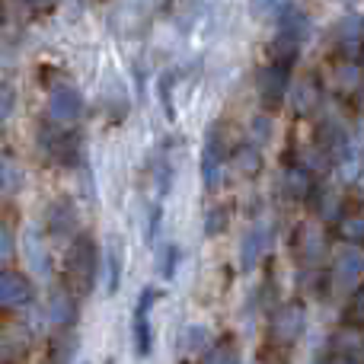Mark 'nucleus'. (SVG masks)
I'll list each match as a JSON object with an SVG mask.
<instances>
[{
	"label": "nucleus",
	"instance_id": "nucleus-1",
	"mask_svg": "<svg viewBox=\"0 0 364 364\" xmlns=\"http://www.w3.org/2000/svg\"><path fill=\"white\" fill-rule=\"evenodd\" d=\"M310 32V23L297 6H291L288 13L278 16V32L269 45V55H272V64L278 68H294V61L301 58V48H304V38Z\"/></svg>",
	"mask_w": 364,
	"mask_h": 364
},
{
	"label": "nucleus",
	"instance_id": "nucleus-2",
	"mask_svg": "<svg viewBox=\"0 0 364 364\" xmlns=\"http://www.w3.org/2000/svg\"><path fill=\"white\" fill-rule=\"evenodd\" d=\"M96 265H100V256H96L93 237H90V233L74 237V243L68 246V256H64V278H68L74 294H87V291L93 288Z\"/></svg>",
	"mask_w": 364,
	"mask_h": 364
},
{
	"label": "nucleus",
	"instance_id": "nucleus-3",
	"mask_svg": "<svg viewBox=\"0 0 364 364\" xmlns=\"http://www.w3.org/2000/svg\"><path fill=\"white\" fill-rule=\"evenodd\" d=\"M83 112V96L74 83L58 80L48 93V122L55 128H74Z\"/></svg>",
	"mask_w": 364,
	"mask_h": 364
},
{
	"label": "nucleus",
	"instance_id": "nucleus-4",
	"mask_svg": "<svg viewBox=\"0 0 364 364\" xmlns=\"http://www.w3.org/2000/svg\"><path fill=\"white\" fill-rule=\"evenodd\" d=\"M304 323H307V310H304V304H294V301L282 304V307L269 316L272 346H278V348L294 346V342L301 339V333H304Z\"/></svg>",
	"mask_w": 364,
	"mask_h": 364
},
{
	"label": "nucleus",
	"instance_id": "nucleus-5",
	"mask_svg": "<svg viewBox=\"0 0 364 364\" xmlns=\"http://www.w3.org/2000/svg\"><path fill=\"white\" fill-rule=\"evenodd\" d=\"M32 301H36V288H32L29 275L16 269H0V310L19 314V310L32 307Z\"/></svg>",
	"mask_w": 364,
	"mask_h": 364
},
{
	"label": "nucleus",
	"instance_id": "nucleus-6",
	"mask_svg": "<svg viewBox=\"0 0 364 364\" xmlns=\"http://www.w3.org/2000/svg\"><path fill=\"white\" fill-rule=\"evenodd\" d=\"M38 147L45 151V157H51L61 166L77 164V157H80V141H77V134L70 132V128H55V125L42 128Z\"/></svg>",
	"mask_w": 364,
	"mask_h": 364
},
{
	"label": "nucleus",
	"instance_id": "nucleus-7",
	"mask_svg": "<svg viewBox=\"0 0 364 364\" xmlns=\"http://www.w3.org/2000/svg\"><path fill=\"white\" fill-rule=\"evenodd\" d=\"M256 90H259V100H262L265 109H278L291 90V70L278 68V64H265L256 74Z\"/></svg>",
	"mask_w": 364,
	"mask_h": 364
},
{
	"label": "nucleus",
	"instance_id": "nucleus-8",
	"mask_svg": "<svg viewBox=\"0 0 364 364\" xmlns=\"http://www.w3.org/2000/svg\"><path fill=\"white\" fill-rule=\"evenodd\" d=\"M316 151L323 154V157L329 160V164H339L346 166L348 160H352V141H348V132L342 122L336 119H326L320 128V147Z\"/></svg>",
	"mask_w": 364,
	"mask_h": 364
},
{
	"label": "nucleus",
	"instance_id": "nucleus-9",
	"mask_svg": "<svg viewBox=\"0 0 364 364\" xmlns=\"http://www.w3.org/2000/svg\"><path fill=\"white\" fill-rule=\"evenodd\" d=\"M269 243H272V218H259L243 237V250H240V265H243V272L256 269V262L262 259V252L269 250Z\"/></svg>",
	"mask_w": 364,
	"mask_h": 364
},
{
	"label": "nucleus",
	"instance_id": "nucleus-10",
	"mask_svg": "<svg viewBox=\"0 0 364 364\" xmlns=\"http://www.w3.org/2000/svg\"><path fill=\"white\" fill-rule=\"evenodd\" d=\"M154 304H157V291L144 288L138 307H134V352L138 355H151V346H154V329H151Z\"/></svg>",
	"mask_w": 364,
	"mask_h": 364
},
{
	"label": "nucleus",
	"instance_id": "nucleus-11",
	"mask_svg": "<svg viewBox=\"0 0 364 364\" xmlns=\"http://www.w3.org/2000/svg\"><path fill=\"white\" fill-rule=\"evenodd\" d=\"M291 96V109H294L297 119H310V115L320 112V102H323V87L314 74L304 77V80L294 83V90H288Z\"/></svg>",
	"mask_w": 364,
	"mask_h": 364
},
{
	"label": "nucleus",
	"instance_id": "nucleus-12",
	"mask_svg": "<svg viewBox=\"0 0 364 364\" xmlns=\"http://www.w3.org/2000/svg\"><path fill=\"white\" fill-rule=\"evenodd\" d=\"M220 173H224V141L211 128L205 141V151H201V179H205V188L214 192L220 186Z\"/></svg>",
	"mask_w": 364,
	"mask_h": 364
},
{
	"label": "nucleus",
	"instance_id": "nucleus-13",
	"mask_svg": "<svg viewBox=\"0 0 364 364\" xmlns=\"http://www.w3.org/2000/svg\"><path fill=\"white\" fill-rule=\"evenodd\" d=\"M361 269H364V259H361V250L358 246H348L339 259H336V269H333V282L339 291L352 294L358 291V282H361Z\"/></svg>",
	"mask_w": 364,
	"mask_h": 364
},
{
	"label": "nucleus",
	"instance_id": "nucleus-14",
	"mask_svg": "<svg viewBox=\"0 0 364 364\" xmlns=\"http://www.w3.org/2000/svg\"><path fill=\"white\" fill-rule=\"evenodd\" d=\"M32 348V336L23 326H13L0 336V364H23Z\"/></svg>",
	"mask_w": 364,
	"mask_h": 364
},
{
	"label": "nucleus",
	"instance_id": "nucleus-15",
	"mask_svg": "<svg viewBox=\"0 0 364 364\" xmlns=\"http://www.w3.org/2000/svg\"><path fill=\"white\" fill-rule=\"evenodd\" d=\"M294 246H297V256L307 265H316L323 259V252H326V240H323V230L316 224H301Z\"/></svg>",
	"mask_w": 364,
	"mask_h": 364
},
{
	"label": "nucleus",
	"instance_id": "nucleus-16",
	"mask_svg": "<svg viewBox=\"0 0 364 364\" xmlns=\"http://www.w3.org/2000/svg\"><path fill=\"white\" fill-rule=\"evenodd\" d=\"M23 256L26 262H29L32 272H38L42 278L51 275V259H48V246L42 243V237H38L36 227H29V230L23 233Z\"/></svg>",
	"mask_w": 364,
	"mask_h": 364
},
{
	"label": "nucleus",
	"instance_id": "nucleus-17",
	"mask_svg": "<svg viewBox=\"0 0 364 364\" xmlns=\"http://www.w3.org/2000/svg\"><path fill=\"white\" fill-rule=\"evenodd\" d=\"M339 51L352 64H358V55H361V16L358 13H348L339 23Z\"/></svg>",
	"mask_w": 364,
	"mask_h": 364
},
{
	"label": "nucleus",
	"instance_id": "nucleus-18",
	"mask_svg": "<svg viewBox=\"0 0 364 364\" xmlns=\"http://www.w3.org/2000/svg\"><path fill=\"white\" fill-rule=\"evenodd\" d=\"M74 227H77V208H74V201H70V198L51 201V208H48V233H55V237H68Z\"/></svg>",
	"mask_w": 364,
	"mask_h": 364
},
{
	"label": "nucleus",
	"instance_id": "nucleus-19",
	"mask_svg": "<svg viewBox=\"0 0 364 364\" xmlns=\"http://www.w3.org/2000/svg\"><path fill=\"white\" fill-rule=\"evenodd\" d=\"M282 188H284V195H288V198L304 201L307 195H314V176H310L301 164H294V166H288V170H284Z\"/></svg>",
	"mask_w": 364,
	"mask_h": 364
},
{
	"label": "nucleus",
	"instance_id": "nucleus-20",
	"mask_svg": "<svg viewBox=\"0 0 364 364\" xmlns=\"http://www.w3.org/2000/svg\"><path fill=\"white\" fill-rule=\"evenodd\" d=\"M48 320L55 323L58 329L70 326V320H74V297H70L64 288H58L55 294H51V301H48Z\"/></svg>",
	"mask_w": 364,
	"mask_h": 364
},
{
	"label": "nucleus",
	"instance_id": "nucleus-21",
	"mask_svg": "<svg viewBox=\"0 0 364 364\" xmlns=\"http://www.w3.org/2000/svg\"><path fill=\"white\" fill-rule=\"evenodd\" d=\"M336 233H339V237L346 240L348 246H361V240H364V220H361V214H346V211H342L339 218H336Z\"/></svg>",
	"mask_w": 364,
	"mask_h": 364
},
{
	"label": "nucleus",
	"instance_id": "nucleus-22",
	"mask_svg": "<svg viewBox=\"0 0 364 364\" xmlns=\"http://www.w3.org/2000/svg\"><path fill=\"white\" fill-rule=\"evenodd\" d=\"M333 352L336 355H346V358H361V329H352L346 326L339 336L333 339Z\"/></svg>",
	"mask_w": 364,
	"mask_h": 364
},
{
	"label": "nucleus",
	"instance_id": "nucleus-23",
	"mask_svg": "<svg viewBox=\"0 0 364 364\" xmlns=\"http://www.w3.org/2000/svg\"><path fill=\"white\" fill-rule=\"evenodd\" d=\"M74 352H77V336L74 333H64L51 342V352H48V364H70L74 361Z\"/></svg>",
	"mask_w": 364,
	"mask_h": 364
},
{
	"label": "nucleus",
	"instance_id": "nucleus-24",
	"mask_svg": "<svg viewBox=\"0 0 364 364\" xmlns=\"http://www.w3.org/2000/svg\"><path fill=\"white\" fill-rule=\"evenodd\" d=\"M23 182H26L23 166H19L16 160H0V188H4L6 195L19 192V188H23Z\"/></svg>",
	"mask_w": 364,
	"mask_h": 364
},
{
	"label": "nucleus",
	"instance_id": "nucleus-25",
	"mask_svg": "<svg viewBox=\"0 0 364 364\" xmlns=\"http://www.w3.org/2000/svg\"><path fill=\"white\" fill-rule=\"evenodd\" d=\"M201 364H240V355H237V348H233V342L224 339V342H218V346H208Z\"/></svg>",
	"mask_w": 364,
	"mask_h": 364
},
{
	"label": "nucleus",
	"instance_id": "nucleus-26",
	"mask_svg": "<svg viewBox=\"0 0 364 364\" xmlns=\"http://www.w3.org/2000/svg\"><path fill=\"white\" fill-rule=\"evenodd\" d=\"M237 166H240V173H246V176H256L259 170H262V154H259V147L256 144H243L237 151Z\"/></svg>",
	"mask_w": 364,
	"mask_h": 364
},
{
	"label": "nucleus",
	"instance_id": "nucleus-27",
	"mask_svg": "<svg viewBox=\"0 0 364 364\" xmlns=\"http://www.w3.org/2000/svg\"><path fill=\"white\" fill-rule=\"evenodd\" d=\"M291 6H294V0H252V13L256 16H282V13H288Z\"/></svg>",
	"mask_w": 364,
	"mask_h": 364
},
{
	"label": "nucleus",
	"instance_id": "nucleus-28",
	"mask_svg": "<svg viewBox=\"0 0 364 364\" xmlns=\"http://www.w3.org/2000/svg\"><path fill=\"white\" fill-rule=\"evenodd\" d=\"M361 323H364V294L361 291H352L348 294V307H346V326L361 329Z\"/></svg>",
	"mask_w": 364,
	"mask_h": 364
},
{
	"label": "nucleus",
	"instance_id": "nucleus-29",
	"mask_svg": "<svg viewBox=\"0 0 364 364\" xmlns=\"http://www.w3.org/2000/svg\"><path fill=\"white\" fill-rule=\"evenodd\" d=\"M122 284V243H112V250H109V291H119Z\"/></svg>",
	"mask_w": 364,
	"mask_h": 364
},
{
	"label": "nucleus",
	"instance_id": "nucleus-30",
	"mask_svg": "<svg viewBox=\"0 0 364 364\" xmlns=\"http://www.w3.org/2000/svg\"><path fill=\"white\" fill-rule=\"evenodd\" d=\"M211 346V333H208L205 326H188L186 329V348H192V352H201V348H208Z\"/></svg>",
	"mask_w": 364,
	"mask_h": 364
},
{
	"label": "nucleus",
	"instance_id": "nucleus-31",
	"mask_svg": "<svg viewBox=\"0 0 364 364\" xmlns=\"http://www.w3.org/2000/svg\"><path fill=\"white\" fill-rule=\"evenodd\" d=\"M227 218H230V211H227V208H211V211H208V224H205V233H220L227 227Z\"/></svg>",
	"mask_w": 364,
	"mask_h": 364
},
{
	"label": "nucleus",
	"instance_id": "nucleus-32",
	"mask_svg": "<svg viewBox=\"0 0 364 364\" xmlns=\"http://www.w3.org/2000/svg\"><path fill=\"white\" fill-rule=\"evenodd\" d=\"M13 102H16V90H13V83H4L0 87V125L13 115Z\"/></svg>",
	"mask_w": 364,
	"mask_h": 364
},
{
	"label": "nucleus",
	"instance_id": "nucleus-33",
	"mask_svg": "<svg viewBox=\"0 0 364 364\" xmlns=\"http://www.w3.org/2000/svg\"><path fill=\"white\" fill-rule=\"evenodd\" d=\"M166 252L170 256H160L157 259V269H160V275H166V278H173L176 275V262H179V250L173 243H166Z\"/></svg>",
	"mask_w": 364,
	"mask_h": 364
},
{
	"label": "nucleus",
	"instance_id": "nucleus-34",
	"mask_svg": "<svg viewBox=\"0 0 364 364\" xmlns=\"http://www.w3.org/2000/svg\"><path fill=\"white\" fill-rule=\"evenodd\" d=\"M13 250H16V240L6 227H0V269H6V262L13 259Z\"/></svg>",
	"mask_w": 364,
	"mask_h": 364
},
{
	"label": "nucleus",
	"instance_id": "nucleus-35",
	"mask_svg": "<svg viewBox=\"0 0 364 364\" xmlns=\"http://www.w3.org/2000/svg\"><path fill=\"white\" fill-rule=\"evenodd\" d=\"M26 6H29V10H51V4H55V0H23Z\"/></svg>",
	"mask_w": 364,
	"mask_h": 364
},
{
	"label": "nucleus",
	"instance_id": "nucleus-36",
	"mask_svg": "<svg viewBox=\"0 0 364 364\" xmlns=\"http://www.w3.org/2000/svg\"><path fill=\"white\" fill-rule=\"evenodd\" d=\"M323 364H358V361H355V358H346V355H329V358L326 361H323Z\"/></svg>",
	"mask_w": 364,
	"mask_h": 364
},
{
	"label": "nucleus",
	"instance_id": "nucleus-37",
	"mask_svg": "<svg viewBox=\"0 0 364 364\" xmlns=\"http://www.w3.org/2000/svg\"><path fill=\"white\" fill-rule=\"evenodd\" d=\"M6 19V6H4V0H0V23Z\"/></svg>",
	"mask_w": 364,
	"mask_h": 364
}]
</instances>
